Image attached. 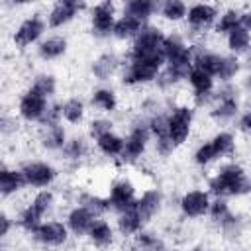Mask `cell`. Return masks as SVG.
<instances>
[{
    "label": "cell",
    "mask_w": 251,
    "mask_h": 251,
    "mask_svg": "<svg viewBox=\"0 0 251 251\" xmlns=\"http://www.w3.org/2000/svg\"><path fill=\"white\" fill-rule=\"evenodd\" d=\"M188 4L182 0H163L157 6V18L167 25H182Z\"/></svg>",
    "instance_id": "cell-38"
},
{
    "label": "cell",
    "mask_w": 251,
    "mask_h": 251,
    "mask_svg": "<svg viewBox=\"0 0 251 251\" xmlns=\"http://www.w3.org/2000/svg\"><path fill=\"white\" fill-rule=\"evenodd\" d=\"M151 149H153V155L157 157V159H161V161H167V159H171L178 149L171 143V139L169 137H163V139H153L151 141Z\"/></svg>",
    "instance_id": "cell-49"
},
{
    "label": "cell",
    "mask_w": 251,
    "mask_h": 251,
    "mask_svg": "<svg viewBox=\"0 0 251 251\" xmlns=\"http://www.w3.org/2000/svg\"><path fill=\"white\" fill-rule=\"evenodd\" d=\"M245 71H249L247 69V59H239V57H233V55L224 53L222 63H220V69H218V75H216V82L218 84L237 82L239 76Z\"/></svg>",
    "instance_id": "cell-37"
},
{
    "label": "cell",
    "mask_w": 251,
    "mask_h": 251,
    "mask_svg": "<svg viewBox=\"0 0 251 251\" xmlns=\"http://www.w3.org/2000/svg\"><path fill=\"white\" fill-rule=\"evenodd\" d=\"M86 135L94 141V139H98L100 135H104V133H108V131H114L116 129V120L114 118H110V116H100V114H94L92 118H88L86 120Z\"/></svg>",
    "instance_id": "cell-44"
},
{
    "label": "cell",
    "mask_w": 251,
    "mask_h": 251,
    "mask_svg": "<svg viewBox=\"0 0 251 251\" xmlns=\"http://www.w3.org/2000/svg\"><path fill=\"white\" fill-rule=\"evenodd\" d=\"M27 88L35 90L37 94H41L47 100H57V94L61 90V82L53 71H35L29 76Z\"/></svg>",
    "instance_id": "cell-32"
},
{
    "label": "cell",
    "mask_w": 251,
    "mask_h": 251,
    "mask_svg": "<svg viewBox=\"0 0 251 251\" xmlns=\"http://www.w3.org/2000/svg\"><path fill=\"white\" fill-rule=\"evenodd\" d=\"M22 126L24 124L18 120V116L12 110H6L0 116V139H14L16 135H20Z\"/></svg>",
    "instance_id": "cell-46"
},
{
    "label": "cell",
    "mask_w": 251,
    "mask_h": 251,
    "mask_svg": "<svg viewBox=\"0 0 251 251\" xmlns=\"http://www.w3.org/2000/svg\"><path fill=\"white\" fill-rule=\"evenodd\" d=\"M163 67H165V59L161 51L145 57H124L118 82L127 90H141V88L153 86Z\"/></svg>",
    "instance_id": "cell-3"
},
{
    "label": "cell",
    "mask_w": 251,
    "mask_h": 251,
    "mask_svg": "<svg viewBox=\"0 0 251 251\" xmlns=\"http://www.w3.org/2000/svg\"><path fill=\"white\" fill-rule=\"evenodd\" d=\"M216 231L220 233V237L226 241V243H239L247 237V231H249V218L243 210L239 208H231L216 226Z\"/></svg>",
    "instance_id": "cell-23"
},
{
    "label": "cell",
    "mask_w": 251,
    "mask_h": 251,
    "mask_svg": "<svg viewBox=\"0 0 251 251\" xmlns=\"http://www.w3.org/2000/svg\"><path fill=\"white\" fill-rule=\"evenodd\" d=\"M167 251H182V249H180V247H169Z\"/></svg>",
    "instance_id": "cell-55"
},
{
    "label": "cell",
    "mask_w": 251,
    "mask_h": 251,
    "mask_svg": "<svg viewBox=\"0 0 251 251\" xmlns=\"http://www.w3.org/2000/svg\"><path fill=\"white\" fill-rule=\"evenodd\" d=\"M47 22H45V12L41 10H29L12 29L10 41L14 49L18 51H29L33 49L45 35H47Z\"/></svg>",
    "instance_id": "cell-7"
},
{
    "label": "cell",
    "mask_w": 251,
    "mask_h": 251,
    "mask_svg": "<svg viewBox=\"0 0 251 251\" xmlns=\"http://www.w3.org/2000/svg\"><path fill=\"white\" fill-rule=\"evenodd\" d=\"M233 208V204H231V200H226V198H212V202H210V208H208V214H206V218L210 220V224L212 226H216L229 210Z\"/></svg>",
    "instance_id": "cell-48"
},
{
    "label": "cell",
    "mask_w": 251,
    "mask_h": 251,
    "mask_svg": "<svg viewBox=\"0 0 251 251\" xmlns=\"http://www.w3.org/2000/svg\"><path fill=\"white\" fill-rule=\"evenodd\" d=\"M141 27H143V24H139L135 18L118 14V18L114 22V29H112V39L118 43H129L139 33Z\"/></svg>",
    "instance_id": "cell-41"
},
{
    "label": "cell",
    "mask_w": 251,
    "mask_h": 251,
    "mask_svg": "<svg viewBox=\"0 0 251 251\" xmlns=\"http://www.w3.org/2000/svg\"><path fill=\"white\" fill-rule=\"evenodd\" d=\"M31 241L41 247V249H65L71 243V233L65 226V222L61 218H47L43 220L31 233H29Z\"/></svg>",
    "instance_id": "cell-13"
},
{
    "label": "cell",
    "mask_w": 251,
    "mask_h": 251,
    "mask_svg": "<svg viewBox=\"0 0 251 251\" xmlns=\"http://www.w3.org/2000/svg\"><path fill=\"white\" fill-rule=\"evenodd\" d=\"M190 163L198 171H208V169H212V167H216L220 163L218 157H216V153H214V149H212V145H210V141H208V137L206 139H200L192 147V151H190Z\"/></svg>",
    "instance_id": "cell-42"
},
{
    "label": "cell",
    "mask_w": 251,
    "mask_h": 251,
    "mask_svg": "<svg viewBox=\"0 0 251 251\" xmlns=\"http://www.w3.org/2000/svg\"><path fill=\"white\" fill-rule=\"evenodd\" d=\"M114 227H116V233L118 237L122 239H131L135 233H139L143 227H147L141 220V216L137 214L135 208H127L124 212H118L114 214Z\"/></svg>",
    "instance_id": "cell-33"
},
{
    "label": "cell",
    "mask_w": 251,
    "mask_h": 251,
    "mask_svg": "<svg viewBox=\"0 0 251 251\" xmlns=\"http://www.w3.org/2000/svg\"><path fill=\"white\" fill-rule=\"evenodd\" d=\"M61 220L65 222V226H67L71 237H75V239H84L86 233H88V229H90V226H92V222H94L96 218H94L86 208H82V206H78V204L73 202V204L65 210V214H63Z\"/></svg>",
    "instance_id": "cell-28"
},
{
    "label": "cell",
    "mask_w": 251,
    "mask_h": 251,
    "mask_svg": "<svg viewBox=\"0 0 251 251\" xmlns=\"http://www.w3.org/2000/svg\"><path fill=\"white\" fill-rule=\"evenodd\" d=\"M88 104L86 98L80 94H71L61 100V120L67 127H80L88 120Z\"/></svg>",
    "instance_id": "cell-27"
},
{
    "label": "cell",
    "mask_w": 251,
    "mask_h": 251,
    "mask_svg": "<svg viewBox=\"0 0 251 251\" xmlns=\"http://www.w3.org/2000/svg\"><path fill=\"white\" fill-rule=\"evenodd\" d=\"M88 241V245L96 251H108L116 245L118 241V233H116V227H114V222L108 220L106 216L102 218H96L84 237Z\"/></svg>",
    "instance_id": "cell-25"
},
{
    "label": "cell",
    "mask_w": 251,
    "mask_h": 251,
    "mask_svg": "<svg viewBox=\"0 0 251 251\" xmlns=\"http://www.w3.org/2000/svg\"><path fill=\"white\" fill-rule=\"evenodd\" d=\"M204 188L212 198L245 200L251 192L249 169L241 159H227L218 163L206 176Z\"/></svg>",
    "instance_id": "cell-1"
},
{
    "label": "cell",
    "mask_w": 251,
    "mask_h": 251,
    "mask_svg": "<svg viewBox=\"0 0 251 251\" xmlns=\"http://www.w3.org/2000/svg\"><path fill=\"white\" fill-rule=\"evenodd\" d=\"M88 4L78 0H57L45 10V22L47 29L61 31L69 25H73L82 14H86Z\"/></svg>",
    "instance_id": "cell-18"
},
{
    "label": "cell",
    "mask_w": 251,
    "mask_h": 251,
    "mask_svg": "<svg viewBox=\"0 0 251 251\" xmlns=\"http://www.w3.org/2000/svg\"><path fill=\"white\" fill-rule=\"evenodd\" d=\"M71 131L65 124H55V126H45V127H37L35 133V143L43 153L49 155H59L61 149L65 147L67 139H69Z\"/></svg>",
    "instance_id": "cell-24"
},
{
    "label": "cell",
    "mask_w": 251,
    "mask_h": 251,
    "mask_svg": "<svg viewBox=\"0 0 251 251\" xmlns=\"http://www.w3.org/2000/svg\"><path fill=\"white\" fill-rule=\"evenodd\" d=\"M94 147L92 139L84 131H73L65 143V147L59 153V159L63 161L65 171H78L82 165L92 157Z\"/></svg>",
    "instance_id": "cell-17"
},
{
    "label": "cell",
    "mask_w": 251,
    "mask_h": 251,
    "mask_svg": "<svg viewBox=\"0 0 251 251\" xmlns=\"http://www.w3.org/2000/svg\"><path fill=\"white\" fill-rule=\"evenodd\" d=\"M24 190H25V184H24L20 169L4 163L0 167V198L10 200V198L20 196Z\"/></svg>",
    "instance_id": "cell-30"
},
{
    "label": "cell",
    "mask_w": 251,
    "mask_h": 251,
    "mask_svg": "<svg viewBox=\"0 0 251 251\" xmlns=\"http://www.w3.org/2000/svg\"><path fill=\"white\" fill-rule=\"evenodd\" d=\"M0 251H12V247H8V245H4V243H0Z\"/></svg>",
    "instance_id": "cell-54"
},
{
    "label": "cell",
    "mask_w": 251,
    "mask_h": 251,
    "mask_svg": "<svg viewBox=\"0 0 251 251\" xmlns=\"http://www.w3.org/2000/svg\"><path fill=\"white\" fill-rule=\"evenodd\" d=\"M241 12H243V4H227L220 8L212 33L218 37H226L229 31L237 29L241 25Z\"/></svg>",
    "instance_id": "cell-31"
},
{
    "label": "cell",
    "mask_w": 251,
    "mask_h": 251,
    "mask_svg": "<svg viewBox=\"0 0 251 251\" xmlns=\"http://www.w3.org/2000/svg\"><path fill=\"white\" fill-rule=\"evenodd\" d=\"M208 141L218 157V161L237 159L239 153V137L231 127H218L212 135H208Z\"/></svg>",
    "instance_id": "cell-26"
},
{
    "label": "cell",
    "mask_w": 251,
    "mask_h": 251,
    "mask_svg": "<svg viewBox=\"0 0 251 251\" xmlns=\"http://www.w3.org/2000/svg\"><path fill=\"white\" fill-rule=\"evenodd\" d=\"M118 14H120V6L112 0H100V2L88 4V10H86L88 35L100 43L110 41Z\"/></svg>",
    "instance_id": "cell-8"
},
{
    "label": "cell",
    "mask_w": 251,
    "mask_h": 251,
    "mask_svg": "<svg viewBox=\"0 0 251 251\" xmlns=\"http://www.w3.org/2000/svg\"><path fill=\"white\" fill-rule=\"evenodd\" d=\"M151 149V133L147 126V118L141 114H131L126 120L124 131V151L116 165L120 167H137Z\"/></svg>",
    "instance_id": "cell-4"
},
{
    "label": "cell",
    "mask_w": 251,
    "mask_h": 251,
    "mask_svg": "<svg viewBox=\"0 0 251 251\" xmlns=\"http://www.w3.org/2000/svg\"><path fill=\"white\" fill-rule=\"evenodd\" d=\"M161 55L165 59V65L178 67L184 71L192 69V47L182 29H171L165 33L161 43Z\"/></svg>",
    "instance_id": "cell-10"
},
{
    "label": "cell",
    "mask_w": 251,
    "mask_h": 251,
    "mask_svg": "<svg viewBox=\"0 0 251 251\" xmlns=\"http://www.w3.org/2000/svg\"><path fill=\"white\" fill-rule=\"evenodd\" d=\"M157 6H159L157 0H126L120 6V14L131 16L145 25V24H151L153 18L157 16Z\"/></svg>",
    "instance_id": "cell-34"
},
{
    "label": "cell",
    "mask_w": 251,
    "mask_h": 251,
    "mask_svg": "<svg viewBox=\"0 0 251 251\" xmlns=\"http://www.w3.org/2000/svg\"><path fill=\"white\" fill-rule=\"evenodd\" d=\"M14 220H16V227L20 229V231H24V233H31L41 222H43V218L25 202L24 206H20L18 208V212H16V216H14Z\"/></svg>",
    "instance_id": "cell-43"
},
{
    "label": "cell",
    "mask_w": 251,
    "mask_h": 251,
    "mask_svg": "<svg viewBox=\"0 0 251 251\" xmlns=\"http://www.w3.org/2000/svg\"><path fill=\"white\" fill-rule=\"evenodd\" d=\"M131 249L133 251H167V239L163 237L161 231L153 229V227H143L139 233H135L131 239Z\"/></svg>",
    "instance_id": "cell-36"
},
{
    "label": "cell",
    "mask_w": 251,
    "mask_h": 251,
    "mask_svg": "<svg viewBox=\"0 0 251 251\" xmlns=\"http://www.w3.org/2000/svg\"><path fill=\"white\" fill-rule=\"evenodd\" d=\"M167 29L161 24H145L139 33L127 43L126 51H122L124 57H145V55H155L161 51V43L165 37Z\"/></svg>",
    "instance_id": "cell-15"
},
{
    "label": "cell",
    "mask_w": 251,
    "mask_h": 251,
    "mask_svg": "<svg viewBox=\"0 0 251 251\" xmlns=\"http://www.w3.org/2000/svg\"><path fill=\"white\" fill-rule=\"evenodd\" d=\"M122 63H124L122 51H118L114 47H106L90 59L88 76L94 80V84H112V80L118 78V75H120Z\"/></svg>",
    "instance_id": "cell-11"
},
{
    "label": "cell",
    "mask_w": 251,
    "mask_h": 251,
    "mask_svg": "<svg viewBox=\"0 0 251 251\" xmlns=\"http://www.w3.org/2000/svg\"><path fill=\"white\" fill-rule=\"evenodd\" d=\"M165 204H167V196H165L163 188L151 184V186H145L143 190H139L133 208H135L137 214L141 216L143 224L149 226V224H153V222L163 214Z\"/></svg>",
    "instance_id": "cell-21"
},
{
    "label": "cell",
    "mask_w": 251,
    "mask_h": 251,
    "mask_svg": "<svg viewBox=\"0 0 251 251\" xmlns=\"http://www.w3.org/2000/svg\"><path fill=\"white\" fill-rule=\"evenodd\" d=\"M75 204L86 208L94 218H102V216H106L110 212L108 202H106V196L104 194H98L94 190H86V188H82V190H78L75 194Z\"/></svg>",
    "instance_id": "cell-40"
},
{
    "label": "cell",
    "mask_w": 251,
    "mask_h": 251,
    "mask_svg": "<svg viewBox=\"0 0 251 251\" xmlns=\"http://www.w3.org/2000/svg\"><path fill=\"white\" fill-rule=\"evenodd\" d=\"M71 51V39L67 33L63 31H51L47 33L35 47H33V55L37 61L41 63H57L63 61Z\"/></svg>",
    "instance_id": "cell-22"
},
{
    "label": "cell",
    "mask_w": 251,
    "mask_h": 251,
    "mask_svg": "<svg viewBox=\"0 0 251 251\" xmlns=\"http://www.w3.org/2000/svg\"><path fill=\"white\" fill-rule=\"evenodd\" d=\"M224 47H226L224 53L239 57V59H247L249 51H251V31L239 25L237 29L229 31L224 37Z\"/></svg>",
    "instance_id": "cell-35"
},
{
    "label": "cell",
    "mask_w": 251,
    "mask_h": 251,
    "mask_svg": "<svg viewBox=\"0 0 251 251\" xmlns=\"http://www.w3.org/2000/svg\"><path fill=\"white\" fill-rule=\"evenodd\" d=\"M167 104H169V98H165L163 94H159V92H147V94H143L141 100H139L137 114L149 118V116H153V114L165 110Z\"/></svg>",
    "instance_id": "cell-45"
},
{
    "label": "cell",
    "mask_w": 251,
    "mask_h": 251,
    "mask_svg": "<svg viewBox=\"0 0 251 251\" xmlns=\"http://www.w3.org/2000/svg\"><path fill=\"white\" fill-rule=\"evenodd\" d=\"M41 251H61V249H41Z\"/></svg>",
    "instance_id": "cell-57"
},
{
    "label": "cell",
    "mask_w": 251,
    "mask_h": 251,
    "mask_svg": "<svg viewBox=\"0 0 251 251\" xmlns=\"http://www.w3.org/2000/svg\"><path fill=\"white\" fill-rule=\"evenodd\" d=\"M220 6L216 2H192L186 8V18H184V29L182 33L186 35L188 41H200L206 39V35L212 31L216 18H218Z\"/></svg>",
    "instance_id": "cell-6"
},
{
    "label": "cell",
    "mask_w": 251,
    "mask_h": 251,
    "mask_svg": "<svg viewBox=\"0 0 251 251\" xmlns=\"http://www.w3.org/2000/svg\"><path fill=\"white\" fill-rule=\"evenodd\" d=\"M210 202H212L210 192L204 186L194 184V186L184 188L178 194V198H176V210H178V214H180L182 220L196 222V220H204L206 218L208 208H210Z\"/></svg>",
    "instance_id": "cell-12"
},
{
    "label": "cell",
    "mask_w": 251,
    "mask_h": 251,
    "mask_svg": "<svg viewBox=\"0 0 251 251\" xmlns=\"http://www.w3.org/2000/svg\"><path fill=\"white\" fill-rule=\"evenodd\" d=\"M0 57H2V47H0Z\"/></svg>",
    "instance_id": "cell-59"
},
{
    "label": "cell",
    "mask_w": 251,
    "mask_h": 251,
    "mask_svg": "<svg viewBox=\"0 0 251 251\" xmlns=\"http://www.w3.org/2000/svg\"><path fill=\"white\" fill-rule=\"evenodd\" d=\"M188 251H204V247H200V245H194V247H190Z\"/></svg>",
    "instance_id": "cell-53"
},
{
    "label": "cell",
    "mask_w": 251,
    "mask_h": 251,
    "mask_svg": "<svg viewBox=\"0 0 251 251\" xmlns=\"http://www.w3.org/2000/svg\"><path fill=\"white\" fill-rule=\"evenodd\" d=\"M27 204H29L43 220H47V218L53 216V212H55V208H57V204H59V196H57V192H55L53 188H41V190H33V194H31V198L27 200Z\"/></svg>",
    "instance_id": "cell-39"
},
{
    "label": "cell",
    "mask_w": 251,
    "mask_h": 251,
    "mask_svg": "<svg viewBox=\"0 0 251 251\" xmlns=\"http://www.w3.org/2000/svg\"><path fill=\"white\" fill-rule=\"evenodd\" d=\"M92 147L94 151L104 157L106 161H114L118 163V159L122 157V151H124V133L114 129V131H108L104 135H100L98 139L92 141Z\"/></svg>",
    "instance_id": "cell-29"
},
{
    "label": "cell",
    "mask_w": 251,
    "mask_h": 251,
    "mask_svg": "<svg viewBox=\"0 0 251 251\" xmlns=\"http://www.w3.org/2000/svg\"><path fill=\"white\" fill-rule=\"evenodd\" d=\"M247 104V96L241 92L237 82L218 84L212 96L210 106L206 108V118L210 124L218 127H231L233 120Z\"/></svg>",
    "instance_id": "cell-2"
},
{
    "label": "cell",
    "mask_w": 251,
    "mask_h": 251,
    "mask_svg": "<svg viewBox=\"0 0 251 251\" xmlns=\"http://www.w3.org/2000/svg\"><path fill=\"white\" fill-rule=\"evenodd\" d=\"M184 84L188 86L190 90V104L196 108V110H206L212 102V96H214V90L218 86V82L214 80V76H210L208 73H204L202 69H196L192 67L186 75V80Z\"/></svg>",
    "instance_id": "cell-19"
},
{
    "label": "cell",
    "mask_w": 251,
    "mask_h": 251,
    "mask_svg": "<svg viewBox=\"0 0 251 251\" xmlns=\"http://www.w3.org/2000/svg\"><path fill=\"white\" fill-rule=\"evenodd\" d=\"M18 169L22 173L25 188H31V190L53 188L61 176V169L53 161L41 159V157H29L22 161Z\"/></svg>",
    "instance_id": "cell-9"
},
{
    "label": "cell",
    "mask_w": 251,
    "mask_h": 251,
    "mask_svg": "<svg viewBox=\"0 0 251 251\" xmlns=\"http://www.w3.org/2000/svg\"><path fill=\"white\" fill-rule=\"evenodd\" d=\"M212 251H224V249H212Z\"/></svg>",
    "instance_id": "cell-58"
},
{
    "label": "cell",
    "mask_w": 251,
    "mask_h": 251,
    "mask_svg": "<svg viewBox=\"0 0 251 251\" xmlns=\"http://www.w3.org/2000/svg\"><path fill=\"white\" fill-rule=\"evenodd\" d=\"M86 104L90 110H94V114L114 118L120 112L122 100H120V92L114 84H94L88 90Z\"/></svg>",
    "instance_id": "cell-20"
},
{
    "label": "cell",
    "mask_w": 251,
    "mask_h": 251,
    "mask_svg": "<svg viewBox=\"0 0 251 251\" xmlns=\"http://www.w3.org/2000/svg\"><path fill=\"white\" fill-rule=\"evenodd\" d=\"M137 194H139L137 182L129 175H118L116 178L110 180L108 190H106L104 196H106L110 212L118 214V212H124L127 208H133V204L137 200Z\"/></svg>",
    "instance_id": "cell-14"
},
{
    "label": "cell",
    "mask_w": 251,
    "mask_h": 251,
    "mask_svg": "<svg viewBox=\"0 0 251 251\" xmlns=\"http://www.w3.org/2000/svg\"><path fill=\"white\" fill-rule=\"evenodd\" d=\"M6 110H8V106H6V104H4L2 100H0V116H2V114H4Z\"/></svg>",
    "instance_id": "cell-52"
},
{
    "label": "cell",
    "mask_w": 251,
    "mask_h": 251,
    "mask_svg": "<svg viewBox=\"0 0 251 251\" xmlns=\"http://www.w3.org/2000/svg\"><path fill=\"white\" fill-rule=\"evenodd\" d=\"M165 118H167V137L171 139V143L176 149L188 145L192 135H194L198 110L190 102L169 100L167 110H165Z\"/></svg>",
    "instance_id": "cell-5"
},
{
    "label": "cell",
    "mask_w": 251,
    "mask_h": 251,
    "mask_svg": "<svg viewBox=\"0 0 251 251\" xmlns=\"http://www.w3.org/2000/svg\"><path fill=\"white\" fill-rule=\"evenodd\" d=\"M76 251H90L88 247H80V249H76Z\"/></svg>",
    "instance_id": "cell-56"
},
{
    "label": "cell",
    "mask_w": 251,
    "mask_h": 251,
    "mask_svg": "<svg viewBox=\"0 0 251 251\" xmlns=\"http://www.w3.org/2000/svg\"><path fill=\"white\" fill-rule=\"evenodd\" d=\"M55 124H63L61 120V100H51L47 106V112L41 120V124L37 127H45V126H55Z\"/></svg>",
    "instance_id": "cell-50"
},
{
    "label": "cell",
    "mask_w": 251,
    "mask_h": 251,
    "mask_svg": "<svg viewBox=\"0 0 251 251\" xmlns=\"http://www.w3.org/2000/svg\"><path fill=\"white\" fill-rule=\"evenodd\" d=\"M14 229H16V220H14V216H12L8 210L0 208V243H4V241L14 233Z\"/></svg>",
    "instance_id": "cell-51"
},
{
    "label": "cell",
    "mask_w": 251,
    "mask_h": 251,
    "mask_svg": "<svg viewBox=\"0 0 251 251\" xmlns=\"http://www.w3.org/2000/svg\"><path fill=\"white\" fill-rule=\"evenodd\" d=\"M51 100L43 98L41 94H37L35 90L31 88H24L18 98H16V104H14V114L18 116V120L24 124V126H39L45 112H47V106H49Z\"/></svg>",
    "instance_id": "cell-16"
},
{
    "label": "cell",
    "mask_w": 251,
    "mask_h": 251,
    "mask_svg": "<svg viewBox=\"0 0 251 251\" xmlns=\"http://www.w3.org/2000/svg\"><path fill=\"white\" fill-rule=\"evenodd\" d=\"M231 129L237 133L239 139H247L249 137V133H251V110H249V104H245L241 108V112L237 114V118L231 124Z\"/></svg>",
    "instance_id": "cell-47"
}]
</instances>
